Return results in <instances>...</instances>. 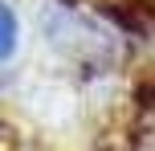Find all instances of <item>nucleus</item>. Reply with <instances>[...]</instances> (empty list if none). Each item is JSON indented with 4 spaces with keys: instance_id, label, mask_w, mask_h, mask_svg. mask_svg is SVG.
I'll use <instances>...</instances> for the list:
<instances>
[{
    "instance_id": "1",
    "label": "nucleus",
    "mask_w": 155,
    "mask_h": 151,
    "mask_svg": "<svg viewBox=\"0 0 155 151\" xmlns=\"http://www.w3.org/2000/svg\"><path fill=\"white\" fill-rule=\"evenodd\" d=\"M12 45H16V16L0 4V61L12 53Z\"/></svg>"
}]
</instances>
